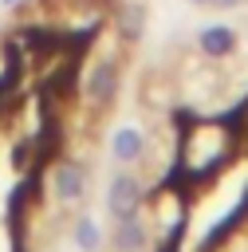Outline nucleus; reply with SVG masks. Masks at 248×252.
Masks as SVG:
<instances>
[{"instance_id":"f257e3e1","label":"nucleus","mask_w":248,"mask_h":252,"mask_svg":"<svg viewBox=\"0 0 248 252\" xmlns=\"http://www.w3.org/2000/svg\"><path fill=\"white\" fill-rule=\"evenodd\" d=\"M232 150H236V142H232V134H228L224 122H197V126H189V134H185L181 161H185L189 173L205 177V173L220 169V165L232 158Z\"/></svg>"},{"instance_id":"f03ea898","label":"nucleus","mask_w":248,"mask_h":252,"mask_svg":"<svg viewBox=\"0 0 248 252\" xmlns=\"http://www.w3.org/2000/svg\"><path fill=\"white\" fill-rule=\"evenodd\" d=\"M118 87H122V59H118V55H98V59H91V67H87V75H83V102H87L94 114H102V110L114 106Z\"/></svg>"},{"instance_id":"7ed1b4c3","label":"nucleus","mask_w":248,"mask_h":252,"mask_svg":"<svg viewBox=\"0 0 248 252\" xmlns=\"http://www.w3.org/2000/svg\"><path fill=\"white\" fill-rule=\"evenodd\" d=\"M87 189H91V173L83 161H71V158H59L51 165V197L63 205V209H75L87 201Z\"/></svg>"},{"instance_id":"20e7f679","label":"nucleus","mask_w":248,"mask_h":252,"mask_svg":"<svg viewBox=\"0 0 248 252\" xmlns=\"http://www.w3.org/2000/svg\"><path fill=\"white\" fill-rule=\"evenodd\" d=\"M142 205H146V185H142V177L130 173V169H118V173L110 177V189H106V213H110L114 220H122V217H138Z\"/></svg>"},{"instance_id":"39448f33","label":"nucleus","mask_w":248,"mask_h":252,"mask_svg":"<svg viewBox=\"0 0 248 252\" xmlns=\"http://www.w3.org/2000/svg\"><path fill=\"white\" fill-rule=\"evenodd\" d=\"M146 24H150L146 0H118V8H114V32H118L122 43H138L146 35Z\"/></svg>"},{"instance_id":"423d86ee","label":"nucleus","mask_w":248,"mask_h":252,"mask_svg":"<svg viewBox=\"0 0 248 252\" xmlns=\"http://www.w3.org/2000/svg\"><path fill=\"white\" fill-rule=\"evenodd\" d=\"M236 43H240V32L228 28V24H205L197 32V51L205 59H224V55L236 51Z\"/></svg>"},{"instance_id":"0eeeda50","label":"nucleus","mask_w":248,"mask_h":252,"mask_svg":"<svg viewBox=\"0 0 248 252\" xmlns=\"http://www.w3.org/2000/svg\"><path fill=\"white\" fill-rule=\"evenodd\" d=\"M146 244H150V228L142 224V213L114 220V228H110V248L114 252H146Z\"/></svg>"},{"instance_id":"6e6552de","label":"nucleus","mask_w":248,"mask_h":252,"mask_svg":"<svg viewBox=\"0 0 248 252\" xmlns=\"http://www.w3.org/2000/svg\"><path fill=\"white\" fill-rule=\"evenodd\" d=\"M142 154H146V134L138 126H118L110 138V158L118 165H134V161H142Z\"/></svg>"},{"instance_id":"1a4fd4ad","label":"nucleus","mask_w":248,"mask_h":252,"mask_svg":"<svg viewBox=\"0 0 248 252\" xmlns=\"http://www.w3.org/2000/svg\"><path fill=\"white\" fill-rule=\"evenodd\" d=\"M71 240H75L79 252H98L106 236H102V224H98L94 217H75V224H71Z\"/></svg>"},{"instance_id":"9d476101","label":"nucleus","mask_w":248,"mask_h":252,"mask_svg":"<svg viewBox=\"0 0 248 252\" xmlns=\"http://www.w3.org/2000/svg\"><path fill=\"white\" fill-rule=\"evenodd\" d=\"M248 0H209V8H217V12H232V8H244Z\"/></svg>"},{"instance_id":"9b49d317","label":"nucleus","mask_w":248,"mask_h":252,"mask_svg":"<svg viewBox=\"0 0 248 252\" xmlns=\"http://www.w3.org/2000/svg\"><path fill=\"white\" fill-rule=\"evenodd\" d=\"M16 4H20V0H0V8H16Z\"/></svg>"},{"instance_id":"f8f14e48","label":"nucleus","mask_w":248,"mask_h":252,"mask_svg":"<svg viewBox=\"0 0 248 252\" xmlns=\"http://www.w3.org/2000/svg\"><path fill=\"white\" fill-rule=\"evenodd\" d=\"M189 4H193V8H209V0H189Z\"/></svg>"}]
</instances>
